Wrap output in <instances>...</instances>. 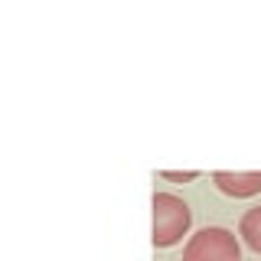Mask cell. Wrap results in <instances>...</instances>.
I'll use <instances>...</instances> for the list:
<instances>
[{"mask_svg":"<svg viewBox=\"0 0 261 261\" xmlns=\"http://www.w3.org/2000/svg\"><path fill=\"white\" fill-rule=\"evenodd\" d=\"M150 209H153V232H150L153 248H170V245L183 242V235L193 225L190 206L173 193H153Z\"/></svg>","mask_w":261,"mask_h":261,"instance_id":"6da1fadb","label":"cell"},{"mask_svg":"<svg viewBox=\"0 0 261 261\" xmlns=\"http://www.w3.org/2000/svg\"><path fill=\"white\" fill-rule=\"evenodd\" d=\"M183 261H242V248L235 232L222 225H206L190 235L183 248Z\"/></svg>","mask_w":261,"mask_h":261,"instance_id":"7a4b0ae2","label":"cell"},{"mask_svg":"<svg viewBox=\"0 0 261 261\" xmlns=\"http://www.w3.org/2000/svg\"><path fill=\"white\" fill-rule=\"evenodd\" d=\"M212 183H216L219 193L232 196V199H248V196H258L261 193V170H251V173L216 170V173H212Z\"/></svg>","mask_w":261,"mask_h":261,"instance_id":"3957f363","label":"cell"},{"mask_svg":"<svg viewBox=\"0 0 261 261\" xmlns=\"http://www.w3.org/2000/svg\"><path fill=\"white\" fill-rule=\"evenodd\" d=\"M239 235H242V242L248 245L251 251H258V255H261V206L248 209V212L242 216V222H239Z\"/></svg>","mask_w":261,"mask_h":261,"instance_id":"277c9868","label":"cell"},{"mask_svg":"<svg viewBox=\"0 0 261 261\" xmlns=\"http://www.w3.org/2000/svg\"><path fill=\"white\" fill-rule=\"evenodd\" d=\"M160 176L163 179H173V183H186V179L199 176V170H183V173H179V170H160Z\"/></svg>","mask_w":261,"mask_h":261,"instance_id":"5b68a950","label":"cell"}]
</instances>
